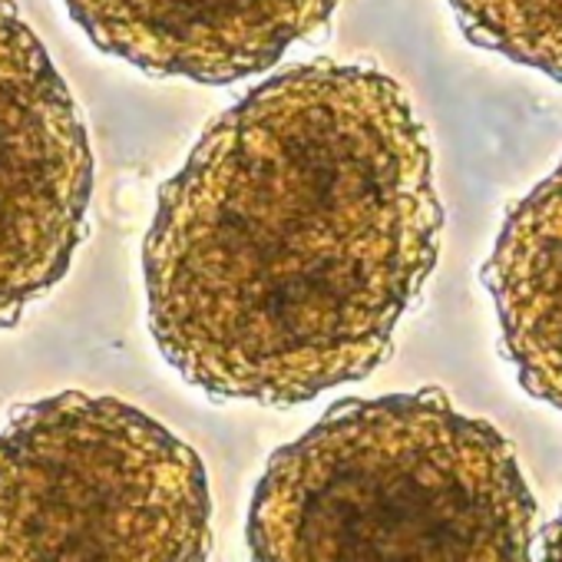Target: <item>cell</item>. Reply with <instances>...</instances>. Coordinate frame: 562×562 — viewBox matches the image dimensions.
<instances>
[{
  "label": "cell",
  "mask_w": 562,
  "mask_h": 562,
  "mask_svg": "<svg viewBox=\"0 0 562 562\" xmlns=\"http://www.w3.org/2000/svg\"><path fill=\"white\" fill-rule=\"evenodd\" d=\"M434 149L407 90L289 67L215 116L143 238L166 364L215 401L292 407L391 355L440 251Z\"/></svg>",
  "instance_id": "1"
},
{
  "label": "cell",
  "mask_w": 562,
  "mask_h": 562,
  "mask_svg": "<svg viewBox=\"0 0 562 562\" xmlns=\"http://www.w3.org/2000/svg\"><path fill=\"white\" fill-rule=\"evenodd\" d=\"M536 499L513 443L440 387L348 397L274 450L245 542L265 562L532 555Z\"/></svg>",
  "instance_id": "2"
},
{
  "label": "cell",
  "mask_w": 562,
  "mask_h": 562,
  "mask_svg": "<svg viewBox=\"0 0 562 562\" xmlns=\"http://www.w3.org/2000/svg\"><path fill=\"white\" fill-rule=\"evenodd\" d=\"M209 549L205 467L139 407L60 391L0 427V562H199Z\"/></svg>",
  "instance_id": "3"
},
{
  "label": "cell",
  "mask_w": 562,
  "mask_h": 562,
  "mask_svg": "<svg viewBox=\"0 0 562 562\" xmlns=\"http://www.w3.org/2000/svg\"><path fill=\"white\" fill-rule=\"evenodd\" d=\"M93 146L77 100L14 0H0V328L67 278L87 238Z\"/></svg>",
  "instance_id": "4"
},
{
  "label": "cell",
  "mask_w": 562,
  "mask_h": 562,
  "mask_svg": "<svg viewBox=\"0 0 562 562\" xmlns=\"http://www.w3.org/2000/svg\"><path fill=\"white\" fill-rule=\"evenodd\" d=\"M90 44L149 77L225 87L318 37L338 0H64Z\"/></svg>",
  "instance_id": "5"
},
{
  "label": "cell",
  "mask_w": 562,
  "mask_h": 562,
  "mask_svg": "<svg viewBox=\"0 0 562 562\" xmlns=\"http://www.w3.org/2000/svg\"><path fill=\"white\" fill-rule=\"evenodd\" d=\"M480 278L516 381L562 411V162L509 205Z\"/></svg>",
  "instance_id": "6"
},
{
  "label": "cell",
  "mask_w": 562,
  "mask_h": 562,
  "mask_svg": "<svg viewBox=\"0 0 562 562\" xmlns=\"http://www.w3.org/2000/svg\"><path fill=\"white\" fill-rule=\"evenodd\" d=\"M473 47L562 83V0H450Z\"/></svg>",
  "instance_id": "7"
},
{
  "label": "cell",
  "mask_w": 562,
  "mask_h": 562,
  "mask_svg": "<svg viewBox=\"0 0 562 562\" xmlns=\"http://www.w3.org/2000/svg\"><path fill=\"white\" fill-rule=\"evenodd\" d=\"M536 549H539L542 559H562V509H559V516L552 522H546Z\"/></svg>",
  "instance_id": "8"
}]
</instances>
